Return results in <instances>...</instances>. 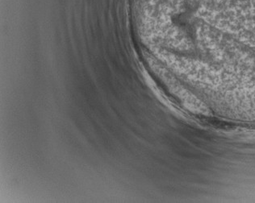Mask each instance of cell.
Returning a JSON list of instances; mask_svg holds the SVG:
<instances>
[{"label": "cell", "mask_w": 255, "mask_h": 203, "mask_svg": "<svg viewBox=\"0 0 255 203\" xmlns=\"http://www.w3.org/2000/svg\"><path fill=\"white\" fill-rule=\"evenodd\" d=\"M213 19L243 53L255 55V0H206Z\"/></svg>", "instance_id": "1"}]
</instances>
